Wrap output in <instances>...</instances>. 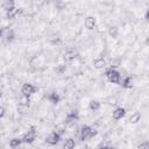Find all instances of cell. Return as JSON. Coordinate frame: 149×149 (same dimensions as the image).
I'll return each mask as SVG.
<instances>
[{
  "label": "cell",
  "instance_id": "7a4b0ae2",
  "mask_svg": "<svg viewBox=\"0 0 149 149\" xmlns=\"http://www.w3.org/2000/svg\"><path fill=\"white\" fill-rule=\"evenodd\" d=\"M95 134H97V132H93V129L90 126H84L80 130V139L81 140H90Z\"/></svg>",
  "mask_w": 149,
  "mask_h": 149
},
{
  "label": "cell",
  "instance_id": "9c48e42d",
  "mask_svg": "<svg viewBox=\"0 0 149 149\" xmlns=\"http://www.w3.org/2000/svg\"><path fill=\"white\" fill-rule=\"evenodd\" d=\"M105 65H106V62H105V59L102 57L97 58V59L93 61V66L95 69H102V68H105Z\"/></svg>",
  "mask_w": 149,
  "mask_h": 149
},
{
  "label": "cell",
  "instance_id": "44dd1931",
  "mask_svg": "<svg viewBox=\"0 0 149 149\" xmlns=\"http://www.w3.org/2000/svg\"><path fill=\"white\" fill-rule=\"evenodd\" d=\"M108 34H109L112 37H115V36L118 35V28H116V27H111V28L108 29Z\"/></svg>",
  "mask_w": 149,
  "mask_h": 149
},
{
  "label": "cell",
  "instance_id": "6da1fadb",
  "mask_svg": "<svg viewBox=\"0 0 149 149\" xmlns=\"http://www.w3.org/2000/svg\"><path fill=\"white\" fill-rule=\"evenodd\" d=\"M106 77H107L108 81H109V83H113V84H119V83H120V79H121L120 73H119L116 70L112 69V68L106 71Z\"/></svg>",
  "mask_w": 149,
  "mask_h": 149
},
{
  "label": "cell",
  "instance_id": "d6986e66",
  "mask_svg": "<svg viewBox=\"0 0 149 149\" xmlns=\"http://www.w3.org/2000/svg\"><path fill=\"white\" fill-rule=\"evenodd\" d=\"M21 143H22V139H13V140H10L9 146H10L12 148H16V147H19Z\"/></svg>",
  "mask_w": 149,
  "mask_h": 149
},
{
  "label": "cell",
  "instance_id": "cb8c5ba5",
  "mask_svg": "<svg viewBox=\"0 0 149 149\" xmlns=\"http://www.w3.org/2000/svg\"><path fill=\"white\" fill-rule=\"evenodd\" d=\"M106 101H107V104H109V105H115V104H116V99H115L114 97H108V98L106 99Z\"/></svg>",
  "mask_w": 149,
  "mask_h": 149
},
{
  "label": "cell",
  "instance_id": "277c9868",
  "mask_svg": "<svg viewBox=\"0 0 149 149\" xmlns=\"http://www.w3.org/2000/svg\"><path fill=\"white\" fill-rule=\"evenodd\" d=\"M59 137H61V135H59L58 133L52 132V133H50V134L47 136V140H45V141H47V143H49V144L54 146V144H57V143H58Z\"/></svg>",
  "mask_w": 149,
  "mask_h": 149
},
{
  "label": "cell",
  "instance_id": "ac0fdd59",
  "mask_svg": "<svg viewBox=\"0 0 149 149\" xmlns=\"http://www.w3.org/2000/svg\"><path fill=\"white\" fill-rule=\"evenodd\" d=\"M99 107H100V102H99V101L92 100V101L90 102V109H92V111H98Z\"/></svg>",
  "mask_w": 149,
  "mask_h": 149
},
{
  "label": "cell",
  "instance_id": "3957f363",
  "mask_svg": "<svg viewBox=\"0 0 149 149\" xmlns=\"http://www.w3.org/2000/svg\"><path fill=\"white\" fill-rule=\"evenodd\" d=\"M35 91H36V88H35L31 84H29V83L23 84V85H22V88H21L22 94H23V95H27V97H30Z\"/></svg>",
  "mask_w": 149,
  "mask_h": 149
},
{
  "label": "cell",
  "instance_id": "7c38bea8",
  "mask_svg": "<svg viewBox=\"0 0 149 149\" xmlns=\"http://www.w3.org/2000/svg\"><path fill=\"white\" fill-rule=\"evenodd\" d=\"M140 119H141V113L135 112V113H133V114L130 115L129 122H130V123H137V122L140 121Z\"/></svg>",
  "mask_w": 149,
  "mask_h": 149
},
{
  "label": "cell",
  "instance_id": "e0dca14e",
  "mask_svg": "<svg viewBox=\"0 0 149 149\" xmlns=\"http://www.w3.org/2000/svg\"><path fill=\"white\" fill-rule=\"evenodd\" d=\"M28 109H29V105L19 104V106H17V111H19L21 114H24V113H27V112H28Z\"/></svg>",
  "mask_w": 149,
  "mask_h": 149
},
{
  "label": "cell",
  "instance_id": "52a82bcc",
  "mask_svg": "<svg viewBox=\"0 0 149 149\" xmlns=\"http://www.w3.org/2000/svg\"><path fill=\"white\" fill-rule=\"evenodd\" d=\"M0 36L6 38V40H12L14 37V31L9 28H3L0 30Z\"/></svg>",
  "mask_w": 149,
  "mask_h": 149
},
{
  "label": "cell",
  "instance_id": "4316f807",
  "mask_svg": "<svg viewBox=\"0 0 149 149\" xmlns=\"http://www.w3.org/2000/svg\"><path fill=\"white\" fill-rule=\"evenodd\" d=\"M140 148H149V143L147 142V143H144V144H141Z\"/></svg>",
  "mask_w": 149,
  "mask_h": 149
},
{
  "label": "cell",
  "instance_id": "484cf974",
  "mask_svg": "<svg viewBox=\"0 0 149 149\" xmlns=\"http://www.w3.org/2000/svg\"><path fill=\"white\" fill-rule=\"evenodd\" d=\"M5 115V107L3 106H0V119Z\"/></svg>",
  "mask_w": 149,
  "mask_h": 149
},
{
  "label": "cell",
  "instance_id": "5b68a950",
  "mask_svg": "<svg viewBox=\"0 0 149 149\" xmlns=\"http://www.w3.org/2000/svg\"><path fill=\"white\" fill-rule=\"evenodd\" d=\"M35 137H36V132H35L34 129H30V130H28V132L23 135V137H22V142L31 143V142L35 140Z\"/></svg>",
  "mask_w": 149,
  "mask_h": 149
},
{
  "label": "cell",
  "instance_id": "ffe728a7",
  "mask_svg": "<svg viewBox=\"0 0 149 149\" xmlns=\"http://www.w3.org/2000/svg\"><path fill=\"white\" fill-rule=\"evenodd\" d=\"M76 52L73 51V50H69V51H66V54H65V59H72V58H74L76 56Z\"/></svg>",
  "mask_w": 149,
  "mask_h": 149
},
{
  "label": "cell",
  "instance_id": "83f0119b",
  "mask_svg": "<svg viewBox=\"0 0 149 149\" xmlns=\"http://www.w3.org/2000/svg\"><path fill=\"white\" fill-rule=\"evenodd\" d=\"M1 97H2V91L0 90V98H1Z\"/></svg>",
  "mask_w": 149,
  "mask_h": 149
},
{
  "label": "cell",
  "instance_id": "2e32d148",
  "mask_svg": "<svg viewBox=\"0 0 149 149\" xmlns=\"http://www.w3.org/2000/svg\"><path fill=\"white\" fill-rule=\"evenodd\" d=\"M64 148L65 149H72L73 147H74V140H72V139H68V140H65V142H64Z\"/></svg>",
  "mask_w": 149,
  "mask_h": 149
},
{
  "label": "cell",
  "instance_id": "603a6c76",
  "mask_svg": "<svg viewBox=\"0 0 149 149\" xmlns=\"http://www.w3.org/2000/svg\"><path fill=\"white\" fill-rule=\"evenodd\" d=\"M50 100H51L52 102H55V104H56V102H58V100H59V97H58L56 93H52V94L50 95Z\"/></svg>",
  "mask_w": 149,
  "mask_h": 149
},
{
  "label": "cell",
  "instance_id": "30bf717a",
  "mask_svg": "<svg viewBox=\"0 0 149 149\" xmlns=\"http://www.w3.org/2000/svg\"><path fill=\"white\" fill-rule=\"evenodd\" d=\"M14 7H15L14 0H5V1L2 2V8H3L6 12H8L9 9H12V8H14Z\"/></svg>",
  "mask_w": 149,
  "mask_h": 149
},
{
  "label": "cell",
  "instance_id": "7402d4cb",
  "mask_svg": "<svg viewBox=\"0 0 149 149\" xmlns=\"http://www.w3.org/2000/svg\"><path fill=\"white\" fill-rule=\"evenodd\" d=\"M20 104L29 105V97H27V95H23V94H22V97H21V99H20Z\"/></svg>",
  "mask_w": 149,
  "mask_h": 149
},
{
  "label": "cell",
  "instance_id": "ba28073f",
  "mask_svg": "<svg viewBox=\"0 0 149 149\" xmlns=\"http://www.w3.org/2000/svg\"><path fill=\"white\" fill-rule=\"evenodd\" d=\"M84 24H85V27H86L87 29H93V28L95 27V19H94L93 16H87Z\"/></svg>",
  "mask_w": 149,
  "mask_h": 149
},
{
  "label": "cell",
  "instance_id": "5bb4252c",
  "mask_svg": "<svg viewBox=\"0 0 149 149\" xmlns=\"http://www.w3.org/2000/svg\"><path fill=\"white\" fill-rule=\"evenodd\" d=\"M120 85H122V86H125V87H132V79L129 78V77H126L125 79H120V83H119Z\"/></svg>",
  "mask_w": 149,
  "mask_h": 149
},
{
  "label": "cell",
  "instance_id": "d4e9b609",
  "mask_svg": "<svg viewBox=\"0 0 149 149\" xmlns=\"http://www.w3.org/2000/svg\"><path fill=\"white\" fill-rule=\"evenodd\" d=\"M64 71H65V65L64 64H59V66L56 68V72H58V73H63Z\"/></svg>",
  "mask_w": 149,
  "mask_h": 149
},
{
  "label": "cell",
  "instance_id": "8992f818",
  "mask_svg": "<svg viewBox=\"0 0 149 149\" xmlns=\"http://www.w3.org/2000/svg\"><path fill=\"white\" fill-rule=\"evenodd\" d=\"M125 114H126V109H125L123 107H116V108L112 112V116H113V119H115V120H119V119L123 118Z\"/></svg>",
  "mask_w": 149,
  "mask_h": 149
},
{
  "label": "cell",
  "instance_id": "9a60e30c",
  "mask_svg": "<svg viewBox=\"0 0 149 149\" xmlns=\"http://www.w3.org/2000/svg\"><path fill=\"white\" fill-rule=\"evenodd\" d=\"M17 13H19V9L14 7V8L9 9V10L7 12V17H8V19H14V17L17 15Z\"/></svg>",
  "mask_w": 149,
  "mask_h": 149
},
{
  "label": "cell",
  "instance_id": "4fadbf2b",
  "mask_svg": "<svg viewBox=\"0 0 149 149\" xmlns=\"http://www.w3.org/2000/svg\"><path fill=\"white\" fill-rule=\"evenodd\" d=\"M77 121H78V118H77V116H74V115H68V118H66V120H65V123H66L68 126H72V125H74Z\"/></svg>",
  "mask_w": 149,
  "mask_h": 149
},
{
  "label": "cell",
  "instance_id": "8fae6325",
  "mask_svg": "<svg viewBox=\"0 0 149 149\" xmlns=\"http://www.w3.org/2000/svg\"><path fill=\"white\" fill-rule=\"evenodd\" d=\"M66 127H68V125L65 123V121H64V122H61V123H58V125L56 126V128H55L56 130H55V132H56V133H58V134L61 135V134H63V133L65 132Z\"/></svg>",
  "mask_w": 149,
  "mask_h": 149
}]
</instances>
